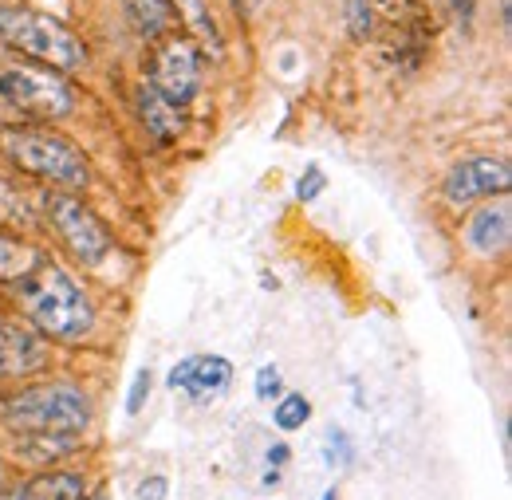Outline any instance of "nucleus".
<instances>
[{"mask_svg":"<svg viewBox=\"0 0 512 500\" xmlns=\"http://www.w3.org/2000/svg\"><path fill=\"white\" fill-rule=\"evenodd\" d=\"M166 382H170V390L190 394L193 402H213V398H221L229 390L233 363L221 359V355H193V359H182Z\"/></svg>","mask_w":512,"mask_h":500,"instance_id":"9","label":"nucleus"},{"mask_svg":"<svg viewBox=\"0 0 512 500\" xmlns=\"http://www.w3.org/2000/svg\"><path fill=\"white\" fill-rule=\"evenodd\" d=\"M150 386H154L150 371H138V375H134V386H130V394H127V414H138V410L146 406V398H150Z\"/></svg>","mask_w":512,"mask_h":500,"instance_id":"21","label":"nucleus"},{"mask_svg":"<svg viewBox=\"0 0 512 500\" xmlns=\"http://www.w3.org/2000/svg\"><path fill=\"white\" fill-rule=\"evenodd\" d=\"M347 20H351V32H355V36H367V32H371V4H367V0H351Z\"/></svg>","mask_w":512,"mask_h":500,"instance_id":"23","label":"nucleus"},{"mask_svg":"<svg viewBox=\"0 0 512 500\" xmlns=\"http://www.w3.org/2000/svg\"><path fill=\"white\" fill-rule=\"evenodd\" d=\"M170 8H178L182 24L190 28L193 36H197L213 56H221V52H225V40H221L217 20H213V12H209V4H205V0H170Z\"/></svg>","mask_w":512,"mask_h":500,"instance_id":"15","label":"nucleus"},{"mask_svg":"<svg viewBox=\"0 0 512 500\" xmlns=\"http://www.w3.org/2000/svg\"><path fill=\"white\" fill-rule=\"evenodd\" d=\"M20 304L32 319V327L48 339H83L95 323V308L87 292L56 264H40L28 280L16 284Z\"/></svg>","mask_w":512,"mask_h":500,"instance_id":"1","label":"nucleus"},{"mask_svg":"<svg viewBox=\"0 0 512 500\" xmlns=\"http://www.w3.org/2000/svg\"><path fill=\"white\" fill-rule=\"evenodd\" d=\"M95 500H107V497H95Z\"/></svg>","mask_w":512,"mask_h":500,"instance_id":"30","label":"nucleus"},{"mask_svg":"<svg viewBox=\"0 0 512 500\" xmlns=\"http://www.w3.org/2000/svg\"><path fill=\"white\" fill-rule=\"evenodd\" d=\"M0 146L4 154L24 170V174H36L44 182H56L64 189H83L87 186V162L83 154L60 138L52 130H36V126H12L0 134Z\"/></svg>","mask_w":512,"mask_h":500,"instance_id":"4","label":"nucleus"},{"mask_svg":"<svg viewBox=\"0 0 512 500\" xmlns=\"http://www.w3.org/2000/svg\"><path fill=\"white\" fill-rule=\"evenodd\" d=\"M512 170L505 158H493V154H477V158H465L449 170L446 178V201L449 205H469V201H481V197H493V193H509Z\"/></svg>","mask_w":512,"mask_h":500,"instance_id":"8","label":"nucleus"},{"mask_svg":"<svg viewBox=\"0 0 512 500\" xmlns=\"http://www.w3.org/2000/svg\"><path fill=\"white\" fill-rule=\"evenodd\" d=\"M166 477H150V481H142V489H138V497L142 500H162L166 497Z\"/></svg>","mask_w":512,"mask_h":500,"instance_id":"25","label":"nucleus"},{"mask_svg":"<svg viewBox=\"0 0 512 500\" xmlns=\"http://www.w3.org/2000/svg\"><path fill=\"white\" fill-rule=\"evenodd\" d=\"M0 40L8 48H16L20 56L36 60L40 67H52V71H75L87 63L83 40L60 20H52L48 12H36V8H16V4L0 8Z\"/></svg>","mask_w":512,"mask_h":500,"instance_id":"3","label":"nucleus"},{"mask_svg":"<svg viewBox=\"0 0 512 500\" xmlns=\"http://www.w3.org/2000/svg\"><path fill=\"white\" fill-rule=\"evenodd\" d=\"M323 186H327L323 170H320V166H312V170L300 178V186H296V197H300V201H316V197L323 193Z\"/></svg>","mask_w":512,"mask_h":500,"instance_id":"22","label":"nucleus"},{"mask_svg":"<svg viewBox=\"0 0 512 500\" xmlns=\"http://www.w3.org/2000/svg\"><path fill=\"white\" fill-rule=\"evenodd\" d=\"M0 99L32 119H64L75 107V95L64 75L52 67H32V63L0 71Z\"/></svg>","mask_w":512,"mask_h":500,"instance_id":"5","label":"nucleus"},{"mask_svg":"<svg viewBox=\"0 0 512 500\" xmlns=\"http://www.w3.org/2000/svg\"><path fill=\"white\" fill-rule=\"evenodd\" d=\"M48 363V343L40 331L0 319V378H20L32 375Z\"/></svg>","mask_w":512,"mask_h":500,"instance_id":"10","label":"nucleus"},{"mask_svg":"<svg viewBox=\"0 0 512 500\" xmlns=\"http://www.w3.org/2000/svg\"><path fill=\"white\" fill-rule=\"evenodd\" d=\"M48 217L56 225V233L64 237V245L71 249L75 260L83 264H103L111 252V233L99 225V217L71 193H48Z\"/></svg>","mask_w":512,"mask_h":500,"instance_id":"7","label":"nucleus"},{"mask_svg":"<svg viewBox=\"0 0 512 500\" xmlns=\"http://www.w3.org/2000/svg\"><path fill=\"white\" fill-rule=\"evenodd\" d=\"M327 461H339V465H347L351 461V445H347V438L343 434H327Z\"/></svg>","mask_w":512,"mask_h":500,"instance_id":"24","label":"nucleus"},{"mask_svg":"<svg viewBox=\"0 0 512 500\" xmlns=\"http://www.w3.org/2000/svg\"><path fill=\"white\" fill-rule=\"evenodd\" d=\"M8 500H87V481L67 469H48L28 481H20Z\"/></svg>","mask_w":512,"mask_h":500,"instance_id":"12","label":"nucleus"},{"mask_svg":"<svg viewBox=\"0 0 512 500\" xmlns=\"http://www.w3.org/2000/svg\"><path fill=\"white\" fill-rule=\"evenodd\" d=\"M36 217H32V205L20 197V189L0 182V233L8 229H28Z\"/></svg>","mask_w":512,"mask_h":500,"instance_id":"18","label":"nucleus"},{"mask_svg":"<svg viewBox=\"0 0 512 500\" xmlns=\"http://www.w3.org/2000/svg\"><path fill=\"white\" fill-rule=\"evenodd\" d=\"M166 103L174 107H190L201 91V52L197 44L186 40V36H170L162 40V48L154 52V63H150V79H146Z\"/></svg>","mask_w":512,"mask_h":500,"instance_id":"6","label":"nucleus"},{"mask_svg":"<svg viewBox=\"0 0 512 500\" xmlns=\"http://www.w3.org/2000/svg\"><path fill=\"white\" fill-rule=\"evenodd\" d=\"M308 418H312V402H308L304 394H284V398L272 406V422H276L284 434L304 430V426H308Z\"/></svg>","mask_w":512,"mask_h":500,"instance_id":"19","label":"nucleus"},{"mask_svg":"<svg viewBox=\"0 0 512 500\" xmlns=\"http://www.w3.org/2000/svg\"><path fill=\"white\" fill-rule=\"evenodd\" d=\"M509 237H512V213H509V201H497V205H481L469 225H465V241L469 249L481 252V256H497V252L509 249Z\"/></svg>","mask_w":512,"mask_h":500,"instance_id":"11","label":"nucleus"},{"mask_svg":"<svg viewBox=\"0 0 512 500\" xmlns=\"http://www.w3.org/2000/svg\"><path fill=\"white\" fill-rule=\"evenodd\" d=\"M280 394H284L280 371H276V367H260V371H256V398H260V402H272V398H280Z\"/></svg>","mask_w":512,"mask_h":500,"instance_id":"20","label":"nucleus"},{"mask_svg":"<svg viewBox=\"0 0 512 500\" xmlns=\"http://www.w3.org/2000/svg\"><path fill=\"white\" fill-rule=\"evenodd\" d=\"M8 434H83L91 426V398L71 382H48L20 390L0 406Z\"/></svg>","mask_w":512,"mask_h":500,"instance_id":"2","label":"nucleus"},{"mask_svg":"<svg viewBox=\"0 0 512 500\" xmlns=\"http://www.w3.org/2000/svg\"><path fill=\"white\" fill-rule=\"evenodd\" d=\"M138 115H142V126L154 134V142H174L186 130V111L166 103L150 83L138 87Z\"/></svg>","mask_w":512,"mask_h":500,"instance_id":"13","label":"nucleus"},{"mask_svg":"<svg viewBox=\"0 0 512 500\" xmlns=\"http://www.w3.org/2000/svg\"><path fill=\"white\" fill-rule=\"evenodd\" d=\"M130 16H134V28L142 32V36H166V28H170V20H174V8H170V0H127Z\"/></svg>","mask_w":512,"mask_h":500,"instance_id":"17","label":"nucleus"},{"mask_svg":"<svg viewBox=\"0 0 512 500\" xmlns=\"http://www.w3.org/2000/svg\"><path fill=\"white\" fill-rule=\"evenodd\" d=\"M75 449H79V434H28V438H16V453L24 461H32V465L60 461Z\"/></svg>","mask_w":512,"mask_h":500,"instance_id":"16","label":"nucleus"},{"mask_svg":"<svg viewBox=\"0 0 512 500\" xmlns=\"http://www.w3.org/2000/svg\"><path fill=\"white\" fill-rule=\"evenodd\" d=\"M323 500H339V497H335V489H327V493H323Z\"/></svg>","mask_w":512,"mask_h":500,"instance_id":"29","label":"nucleus"},{"mask_svg":"<svg viewBox=\"0 0 512 500\" xmlns=\"http://www.w3.org/2000/svg\"><path fill=\"white\" fill-rule=\"evenodd\" d=\"M268 461H272V465H284V461H288V445H276V449H268Z\"/></svg>","mask_w":512,"mask_h":500,"instance_id":"26","label":"nucleus"},{"mask_svg":"<svg viewBox=\"0 0 512 500\" xmlns=\"http://www.w3.org/2000/svg\"><path fill=\"white\" fill-rule=\"evenodd\" d=\"M253 4H256V0H237V8H245V12H249Z\"/></svg>","mask_w":512,"mask_h":500,"instance_id":"28","label":"nucleus"},{"mask_svg":"<svg viewBox=\"0 0 512 500\" xmlns=\"http://www.w3.org/2000/svg\"><path fill=\"white\" fill-rule=\"evenodd\" d=\"M40 264H48V260L36 245H28V241H20L12 233H0V284H20Z\"/></svg>","mask_w":512,"mask_h":500,"instance_id":"14","label":"nucleus"},{"mask_svg":"<svg viewBox=\"0 0 512 500\" xmlns=\"http://www.w3.org/2000/svg\"><path fill=\"white\" fill-rule=\"evenodd\" d=\"M453 8H457V16H461V20H469V12H473V0H453Z\"/></svg>","mask_w":512,"mask_h":500,"instance_id":"27","label":"nucleus"}]
</instances>
